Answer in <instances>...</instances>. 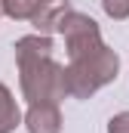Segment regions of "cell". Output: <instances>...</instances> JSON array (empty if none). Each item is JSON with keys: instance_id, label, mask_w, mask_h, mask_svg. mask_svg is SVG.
Masks as SVG:
<instances>
[{"instance_id": "cell-1", "label": "cell", "mask_w": 129, "mask_h": 133, "mask_svg": "<svg viewBox=\"0 0 129 133\" xmlns=\"http://www.w3.org/2000/svg\"><path fill=\"white\" fill-rule=\"evenodd\" d=\"M120 74V56L101 43L98 50L80 56V59H71L64 68V87H68V96L74 99H89L95 90H101L104 84L117 81Z\"/></svg>"}, {"instance_id": "cell-2", "label": "cell", "mask_w": 129, "mask_h": 133, "mask_svg": "<svg viewBox=\"0 0 129 133\" xmlns=\"http://www.w3.org/2000/svg\"><path fill=\"white\" fill-rule=\"evenodd\" d=\"M19 84H22V96L34 102H59L68 96L64 87V65H59L52 56H40V59H28L19 62Z\"/></svg>"}, {"instance_id": "cell-3", "label": "cell", "mask_w": 129, "mask_h": 133, "mask_svg": "<svg viewBox=\"0 0 129 133\" xmlns=\"http://www.w3.org/2000/svg\"><path fill=\"white\" fill-rule=\"evenodd\" d=\"M59 31L64 34L68 59H80V56L92 53V50H98L104 43L101 40V31H98V22L89 19V16H83V12H74V9L64 16V22H62Z\"/></svg>"}, {"instance_id": "cell-4", "label": "cell", "mask_w": 129, "mask_h": 133, "mask_svg": "<svg viewBox=\"0 0 129 133\" xmlns=\"http://www.w3.org/2000/svg\"><path fill=\"white\" fill-rule=\"evenodd\" d=\"M28 133H62V111L55 102H34L25 115Z\"/></svg>"}, {"instance_id": "cell-5", "label": "cell", "mask_w": 129, "mask_h": 133, "mask_svg": "<svg viewBox=\"0 0 129 133\" xmlns=\"http://www.w3.org/2000/svg\"><path fill=\"white\" fill-rule=\"evenodd\" d=\"M71 12V3L68 0H46V3H40V9L31 16L34 28H37V34H52L62 28L64 16Z\"/></svg>"}, {"instance_id": "cell-6", "label": "cell", "mask_w": 129, "mask_h": 133, "mask_svg": "<svg viewBox=\"0 0 129 133\" xmlns=\"http://www.w3.org/2000/svg\"><path fill=\"white\" fill-rule=\"evenodd\" d=\"M15 65L28 62V59H40V56H52V37L49 34H25L15 40Z\"/></svg>"}, {"instance_id": "cell-7", "label": "cell", "mask_w": 129, "mask_h": 133, "mask_svg": "<svg viewBox=\"0 0 129 133\" xmlns=\"http://www.w3.org/2000/svg\"><path fill=\"white\" fill-rule=\"evenodd\" d=\"M19 124H22V111H19L15 99H12L9 87L0 81V133H12Z\"/></svg>"}, {"instance_id": "cell-8", "label": "cell", "mask_w": 129, "mask_h": 133, "mask_svg": "<svg viewBox=\"0 0 129 133\" xmlns=\"http://www.w3.org/2000/svg\"><path fill=\"white\" fill-rule=\"evenodd\" d=\"M40 3L43 0H0V12L15 19V22H22V19H31L40 9Z\"/></svg>"}, {"instance_id": "cell-9", "label": "cell", "mask_w": 129, "mask_h": 133, "mask_svg": "<svg viewBox=\"0 0 129 133\" xmlns=\"http://www.w3.org/2000/svg\"><path fill=\"white\" fill-rule=\"evenodd\" d=\"M101 9L111 19H129V0H101Z\"/></svg>"}, {"instance_id": "cell-10", "label": "cell", "mask_w": 129, "mask_h": 133, "mask_svg": "<svg viewBox=\"0 0 129 133\" xmlns=\"http://www.w3.org/2000/svg\"><path fill=\"white\" fill-rule=\"evenodd\" d=\"M108 133H129V111H120L108 121Z\"/></svg>"}, {"instance_id": "cell-11", "label": "cell", "mask_w": 129, "mask_h": 133, "mask_svg": "<svg viewBox=\"0 0 129 133\" xmlns=\"http://www.w3.org/2000/svg\"><path fill=\"white\" fill-rule=\"evenodd\" d=\"M43 3H46V0H43Z\"/></svg>"}]
</instances>
